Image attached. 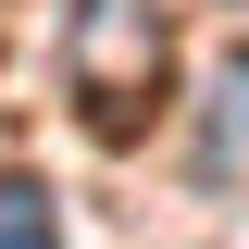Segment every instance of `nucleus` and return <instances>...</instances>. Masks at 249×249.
<instances>
[{
	"label": "nucleus",
	"mask_w": 249,
	"mask_h": 249,
	"mask_svg": "<svg viewBox=\"0 0 249 249\" xmlns=\"http://www.w3.org/2000/svg\"><path fill=\"white\" fill-rule=\"evenodd\" d=\"M0 249H62L50 187H37V175H0Z\"/></svg>",
	"instance_id": "f03ea898"
},
{
	"label": "nucleus",
	"mask_w": 249,
	"mask_h": 249,
	"mask_svg": "<svg viewBox=\"0 0 249 249\" xmlns=\"http://www.w3.org/2000/svg\"><path fill=\"white\" fill-rule=\"evenodd\" d=\"M162 62H175L162 0H75V25H62V75H75V100H88L100 137H124V124L162 100Z\"/></svg>",
	"instance_id": "f257e3e1"
}]
</instances>
